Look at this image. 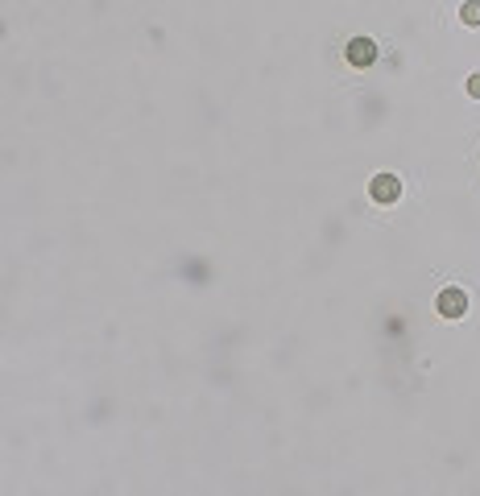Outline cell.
<instances>
[{
    "label": "cell",
    "instance_id": "5",
    "mask_svg": "<svg viewBox=\"0 0 480 496\" xmlns=\"http://www.w3.org/2000/svg\"><path fill=\"white\" fill-rule=\"evenodd\" d=\"M468 95H472V99H480V75H472V79H468Z\"/></svg>",
    "mask_w": 480,
    "mask_h": 496
},
{
    "label": "cell",
    "instance_id": "3",
    "mask_svg": "<svg viewBox=\"0 0 480 496\" xmlns=\"http://www.w3.org/2000/svg\"><path fill=\"white\" fill-rule=\"evenodd\" d=\"M435 306H439V315H443V319H460V315L468 310V294H464L460 286H448V290L439 294V302H435Z\"/></svg>",
    "mask_w": 480,
    "mask_h": 496
},
{
    "label": "cell",
    "instance_id": "4",
    "mask_svg": "<svg viewBox=\"0 0 480 496\" xmlns=\"http://www.w3.org/2000/svg\"><path fill=\"white\" fill-rule=\"evenodd\" d=\"M460 21L464 25H480V0H464L460 4Z\"/></svg>",
    "mask_w": 480,
    "mask_h": 496
},
{
    "label": "cell",
    "instance_id": "1",
    "mask_svg": "<svg viewBox=\"0 0 480 496\" xmlns=\"http://www.w3.org/2000/svg\"><path fill=\"white\" fill-rule=\"evenodd\" d=\"M344 58H348L356 70H365V66H373V62H377V41H373V37H365V33H356V37L344 46Z\"/></svg>",
    "mask_w": 480,
    "mask_h": 496
},
{
    "label": "cell",
    "instance_id": "2",
    "mask_svg": "<svg viewBox=\"0 0 480 496\" xmlns=\"http://www.w3.org/2000/svg\"><path fill=\"white\" fill-rule=\"evenodd\" d=\"M369 199L381 203V207L398 203V199H402V182H398V174H373V182H369Z\"/></svg>",
    "mask_w": 480,
    "mask_h": 496
}]
</instances>
